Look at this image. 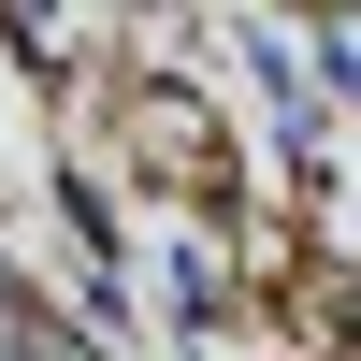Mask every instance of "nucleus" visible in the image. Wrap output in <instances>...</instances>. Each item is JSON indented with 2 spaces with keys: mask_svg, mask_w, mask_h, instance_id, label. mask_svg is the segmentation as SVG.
I'll return each mask as SVG.
<instances>
[{
  "mask_svg": "<svg viewBox=\"0 0 361 361\" xmlns=\"http://www.w3.org/2000/svg\"><path fill=\"white\" fill-rule=\"evenodd\" d=\"M29 347H44V318H29L15 289H0V361H29Z\"/></svg>",
  "mask_w": 361,
  "mask_h": 361,
  "instance_id": "1",
  "label": "nucleus"
},
{
  "mask_svg": "<svg viewBox=\"0 0 361 361\" xmlns=\"http://www.w3.org/2000/svg\"><path fill=\"white\" fill-rule=\"evenodd\" d=\"M29 361H87V347H58V333H44V347H29Z\"/></svg>",
  "mask_w": 361,
  "mask_h": 361,
  "instance_id": "2",
  "label": "nucleus"
}]
</instances>
